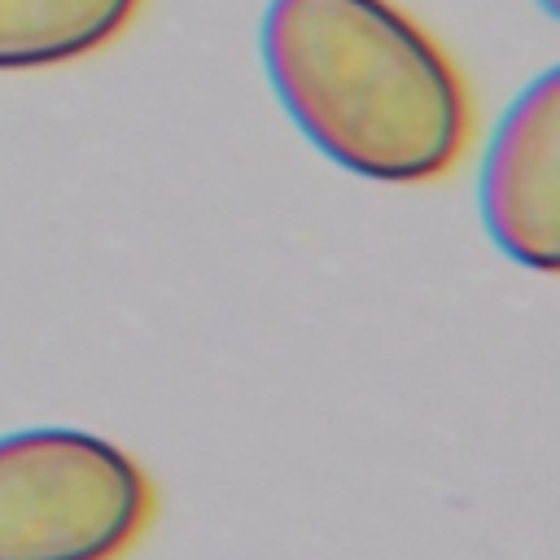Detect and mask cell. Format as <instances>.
Returning a JSON list of instances; mask_svg holds the SVG:
<instances>
[{
    "mask_svg": "<svg viewBox=\"0 0 560 560\" xmlns=\"http://www.w3.org/2000/svg\"><path fill=\"white\" fill-rule=\"evenodd\" d=\"M262 66L302 136L350 175L429 184L472 140L459 66L389 0H271Z\"/></svg>",
    "mask_w": 560,
    "mask_h": 560,
    "instance_id": "obj_1",
    "label": "cell"
},
{
    "mask_svg": "<svg viewBox=\"0 0 560 560\" xmlns=\"http://www.w3.org/2000/svg\"><path fill=\"white\" fill-rule=\"evenodd\" d=\"M153 508V477L101 433H0V560H118Z\"/></svg>",
    "mask_w": 560,
    "mask_h": 560,
    "instance_id": "obj_2",
    "label": "cell"
},
{
    "mask_svg": "<svg viewBox=\"0 0 560 560\" xmlns=\"http://www.w3.org/2000/svg\"><path fill=\"white\" fill-rule=\"evenodd\" d=\"M481 223L529 271L560 267V74L542 70L499 118L477 179Z\"/></svg>",
    "mask_w": 560,
    "mask_h": 560,
    "instance_id": "obj_3",
    "label": "cell"
},
{
    "mask_svg": "<svg viewBox=\"0 0 560 560\" xmlns=\"http://www.w3.org/2000/svg\"><path fill=\"white\" fill-rule=\"evenodd\" d=\"M140 0H0V70L79 61L136 18Z\"/></svg>",
    "mask_w": 560,
    "mask_h": 560,
    "instance_id": "obj_4",
    "label": "cell"
},
{
    "mask_svg": "<svg viewBox=\"0 0 560 560\" xmlns=\"http://www.w3.org/2000/svg\"><path fill=\"white\" fill-rule=\"evenodd\" d=\"M538 4H542V9H547V13H551V9H556V0H538Z\"/></svg>",
    "mask_w": 560,
    "mask_h": 560,
    "instance_id": "obj_5",
    "label": "cell"
}]
</instances>
